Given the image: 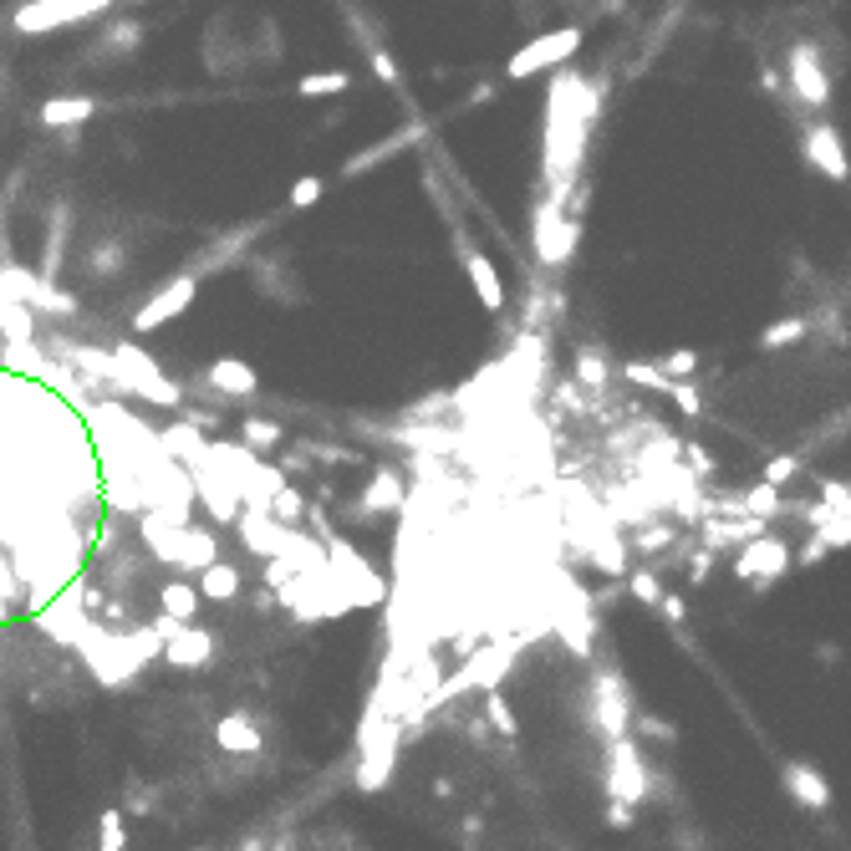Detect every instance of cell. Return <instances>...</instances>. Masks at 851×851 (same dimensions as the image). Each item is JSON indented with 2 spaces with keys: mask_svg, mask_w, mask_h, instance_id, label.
Segmentation results:
<instances>
[{
  "mask_svg": "<svg viewBox=\"0 0 851 851\" xmlns=\"http://www.w3.org/2000/svg\"><path fill=\"white\" fill-rule=\"evenodd\" d=\"M321 194H327V179L301 174L296 185H291V194H285V204H291V209H312V204H321Z\"/></svg>",
  "mask_w": 851,
  "mask_h": 851,
  "instance_id": "obj_16",
  "label": "cell"
},
{
  "mask_svg": "<svg viewBox=\"0 0 851 851\" xmlns=\"http://www.w3.org/2000/svg\"><path fill=\"white\" fill-rule=\"evenodd\" d=\"M138 41H143V26H138V21H123V26L107 31V47L113 51H138Z\"/></svg>",
  "mask_w": 851,
  "mask_h": 851,
  "instance_id": "obj_17",
  "label": "cell"
},
{
  "mask_svg": "<svg viewBox=\"0 0 851 851\" xmlns=\"http://www.w3.org/2000/svg\"><path fill=\"white\" fill-rule=\"evenodd\" d=\"M801 138H805V158H811V168H821L831 185H847V179H851V158H847V149H841L836 123L811 117V123H801Z\"/></svg>",
  "mask_w": 851,
  "mask_h": 851,
  "instance_id": "obj_8",
  "label": "cell"
},
{
  "mask_svg": "<svg viewBox=\"0 0 851 851\" xmlns=\"http://www.w3.org/2000/svg\"><path fill=\"white\" fill-rule=\"evenodd\" d=\"M117 0H21L11 26L21 36H51L62 26H77V21H92V16H107Z\"/></svg>",
  "mask_w": 851,
  "mask_h": 851,
  "instance_id": "obj_4",
  "label": "cell"
},
{
  "mask_svg": "<svg viewBox=\"0 0 851 851\" xmlns=\"http://www.w3.org/2000/svg\"><path fill=\"white\" fill-rule=\"evenodd\" d=\"M352 87V72H312V77H301L296 92L301 98H342Z\"/></svg>",
  "mask_w": 851,
  "mask_h": 851,
  "instance_id": "obj_13",
  "label": "cell"
},
{
  "mask_svg": "<svg viewBox=\"0 0 851 851\" xmlns=\"http://www.w3.org/2000/svg\"><path fill=\"white\" fill-rule=\"evenodd\" d=\"M785 87H790V98H796L801 113H826L831 77H826L816 41H790V51H785Z\"/></svg>",
  "mask_w": 851,
  "mask_h": 851,
  "instance_id": "obj_3",
  "label": "cell"
},
{
  "mask_svg": "<svg viewBox=\"0 0 851 851\" xmlns=\"http://www.w3.org/2000/svg\"><path fill=\"white\" fill-rule=\"evenodd\" d=\"M200 383H209L215 393H225V398H251L255 388H261V378H255L251 363H240V357H219V363L204 368Z\"/></svg>",
  "mask_w": 851,
  "mask_h": 851,
  "instance_id": "obj_10",
  "label": "cell"
},
{
  "mask_svg": "<svg viewBox=\"0 0 851 851\" xmlns=\"http://www.w3.org/2000/svg\"><path fill=\"white\" fill-rule=\"evenodd\" d=\"M658 368H663L668 378L678 383V378H694V368H699V357H694V352H673V357H663Z\"/></svg>",
  "mask_w": 851,
  "mask_h": 851,
  "instance_id": "obj_18",
  "label": "cell"
},
{
  "mask_svg": "<svg viewBox=\"0 0 851 851\" xmlns=\"http://www.w3.org/2000/svg\"><path fill=\"white\" fill-rule=\"evenodd\" d=\"M592 123H597V87L571 72H556L551 102H546V153H541L546 158V204H567L571 185L582 174Z\"/></svg>",
  "mask_w": 851,
  "mask_h": 851,
  "instance_id": "obj_1",
  "label": "cell"
},
{
  "mask_svg": "<svg viewBox=\"0 0 851 851\" xmlns=\"http://www.w3.org/2000/svg\"><path fill=\"white\" fill-rule=\"evenodd\" d=\"M0 352H5V342H0Z\"/></svg>",
  "mask_w": 851,
  "mask_h": 851,
  "instance_id": "obj_21",
  "label": "cell"
},
{
  "mask_svg": "<svg viewBox=\"0 0 851 851\" xmlns=\"http://www.w3.org/2000/svg\"><path fill=\"white\" fill-rule=\"evenodd\" d=\"M454 245H459V266H465V276H469V285H474L480 306H484V312H505V285H500V270L490 266V255H484L465 230L454 234Z\"/></svg>",
  "mask_w": 851,
  "mask_h": 851,
  "instance_id": "obj_9",
  "label": "cell"
},
{
  "mask_svg": "<svg viewBox=\"0 0 851 851\" xmlns=\"http://www.w3.org/2000/svg\"><path fill=\"white\" fill-rule=\"evenodd\" d=\"M240 434H245V444H251L255 454H266L281 444V423H270V418H245L240 423Z\"/></svg>",
  "mask_w": 851,
  "mask_h": 851,
  "instance_id": "obj_14",
  "label": "cell"
},
{
  "mask_svg": "<svg viewBox=\"0 0 851 851\" xmlns=\"http://www.w3.org/2000/svg\"><path fill=\"white\" fill-rule=\"evenodd\" d=\"M0 342H36V312L26 301L0 296Z\"/></svg>",
  "mask_w": 851,
  "mask_h": 851,
  "instance_id": "obj_12",
  "label": "cell"
},
{
  "mask_svg": "<svg viewBox=\"0 0 851 851\" xmlns=\"http://www.w3.org/2000/svg\"><path fill=\"white\" fill-rule=\"evenodd\" d=\"M113 357H117V393L123 398H143L153 408H179L185 403V388L174 383L138 342H117Z\"/></svg>",
  "mask_w": 851,
  "mask_h": 851,
  "instance_id": "obj_2",
  "label": "cell"
},
{
  "mask_svg": "<svg viewBox=\"0 0 851 851\" xmlns=\"http://www.w3.org/2000/svg\"><path fill=\"white\" fill-rule=\"evenodd\" d=\"M92 113H98V102L87 98V92H77V98H47V102H41V128H51V134H67V128H82V123H92Z\"/></svg>",
  "mask_w": 851,
  "mask_h": 851,
  "instance_id": "obj_11",
  "label": "cell"
},
{
  "mask_svg": "<svg viewBox=\"0 0 851 851\" xmlns=\"http://www.w3.org/2000/svg\"><path fill=\"white\" fill-rule=\"evenodd\" d=\"M372 77H378L383 87H398V67H393L388 51H372Z\"/></svg>",
  "mask_w": 851,
  "mask_h": 851,
  "instance_id": "obj_19",
  "label": "cell"
},
{
  "mask_svg": "<svg viewBox=\"0 0 851 851\" xmlns=\"http://www.w3.org/2000/svg\"><path fill=\"white\" fill-rule=\"evenodd\" d=\"M128 5H149V0H128Z\"/></svg>",
  "mask_w": 851,
  "mask_h": 851,
  "instance_id": "obj_20",
  "label": "cell"
},
{
  "mask_svg": "<svg viewBox=\"0 0 851 851\" xmlns=\"http://www.w3.org/2000/svg\"><path fill=\"white\" fill-rule=\"evenodd\" d=\"M0 296L26 301V306L41 312V317H77V296H67L51 276H36V270L11 266V261L0 266Z\"/></svg>",
  "mask_w": 851,
  "mask_h": 851,
  "instance_id": "obj_5",
  "label": "cell"
},
{
  "mask_svg": "<svg viewBox=\"0 0 851 851\" xmlns=\"http://www.w3.org/2000/svg\"><path fill=\"white\" fill-rule=\"evenodd\" d=\"M801 336H811V321H801V317H790V321H775L765 336H760V347H790V342H801Z\"/></svg>",
  "mask_w": 851,
  "mask_h": 851,
  "instance_id": "obj_15",
  "label": "cell"
},
{
  "mask_svg": "<svg viewBox=\"0 0 851 851\" xmlns=\"http://www.w3.org/2000/svg\"><path fill=\"white\" fill-rule=\"evenodd\" d=\"M582 51V26H561V31H546L535 36V41H525V47L505 62V77L510 82H525V77H535V72H551L561 67L567 56H576Z\"/></svg>",
  "mask_w": 851,
  "mask_h": 851,
  "instance_id": "obj_6",
  "label": "cell"
},
{
  "mask_svg": "<svg viewBox=\"0 0 851 851\" xmlns=\"http://www.w3.org/2000/svg\"><path fill=\"white\" fill-rule=\"evenodd\" d=\"M194 296H200V281H194L189 270H185V276H168V281L158 285V291H153V296L134 312V332H138V336H149V332H158L164 321L185 317L189 306H194Z\"/></svg>",
  "mask_w": 851,
  "mask_h": 851,
  "instance_id": "obj_7",
  "label": "cell"
}]
</instances>
